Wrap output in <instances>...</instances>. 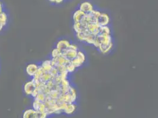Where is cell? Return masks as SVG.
Returning a JSON list of instances; mask_svg holds the SVG:
<instances>
[{"label":"cell","mask_w":158,"mask_h":118,"mask_svg":"<svg viewBox=\"0 0 158 118\" xmlns=\"http://www.w3.org/2000/svg\"><path fill=\"white\" fill-rule=\"evenodd\" d=\"M90 14H91L95 18H96V20H98V18L100 17L101 14V12L100 11L97 10V9H94L90 13Z\"/></svg>","instance_id":"22"},{"label":"cell","mask_w":158,"mask_h":118,"mask_svg":"<svg viewBox=\"0 0 158 118\" xmlns=\"http://www.w3.org/2000/svg\"><path fill=\"white\" fill-rule=\"evenodd\" d=\"M49 1L51 3H55V0H49Z\"/></svg>","instance_id":"26"},{"label":"cell","mask_w":158,"mask_h":118,"mask_svg":"<svg viewBox=\"0 0 158 118\" xmlns=\"http://www.w3.org/2000/svg\"><path fill=\"white\" fill-rule=\"evenodd\" d=\"M64 1V0H55V3L57 4H61Z\"/></svg>","instance_id":"25"},{"label":"cell","mask_w":158,"mask_h":118,"mask_svg":"<svg viewBox=\"0 0 158 118\" xmlns=\"http://www.w3.org/2000/svg\"><path fill=\"white\" fill-rule=\"evenodd\" d=\"M36 86L32 80H30L25 83L23 86V90L24 93L28 96H31L33 92L36 89Z\"/></svg>","instance_id":"2"},{"label":"cell","mask_w":158,"mask_h":118,"mask_svg":"<svg viewBox=\"0 0 158 118\" xmlns=\"http://www.w3.org/2000/svg\"><path fill=\"white\" fill-rule=\"evenodd\" d=\"M77 109V105L76 103H68L67 105L65 108L64 109L63 113L67 115H71L73 114Z\"/></svg>","instance_id":"11"},{"label":"cell","mask_w":158,"mask_h":118,"mask_svg":"<svg viewBox=\"0 0 158 118\" xmlns=\"http://www.w3.org/2000/svg\"><path fill=\"white\" fill-rule=\"evenodd\" d=\"M39 67V64L36 63H30L27 64L26 67V72L28 76L32 78L35 76L36 72L37 71Z\"/></svg>","instance_id":"3"},{"label":"cell","mask_w":158,"mask_h":118,"mask_svg":"<svg viewBox=\"0 0 158 118\" xmlns=\"http://www.w3.org/2000/svg\"><path fill=\"white\" fill-rule=\"evenodd\" d=\"M69 49H71V50H76V51H78L79 50V47L78 46L76 45V44H74V43H71L69 47Z\"/></svg>","instance_id":"23"},{"label":"cell","mask_w":158,"mask_h":118,"mask_svg":"<svg viewBox=\"0 0 158 118\" xmlns=\"http://www.w3.org/2000/svg\"><path fill=\"white\" fill-rule=\"evenodd\" d=\"M40 64V66L42 67L44 71L46 73H49L52 68L53 67L51 64V59H47L43 61Z\"/></svg>","instance_id":"8"},{"label":"cell","mask_w":158,"mask_h":118,"mask_svg":"<svg viewBox=\"0 0 158 118\" xmlns=\"http://www.w3.org/2000/svg\"><path fill=\"white\" fill-rule=\"evenodd\" d=\"M100 27V26L97 23H91L86 26V30L88 33L96 36L97 34H99Z\"/></svg>","instance_id":"7"},{"label":"cell","mask_w":158,"mask_h":118,"mask_svg":"<svg viewBox=\"0 0 158 118\" xmlns=\"http://www.w3.org/2000/svg\"><path fill=\"white\" fill-rule=\"evenodd\" d=\"M53 76L50 74V73H46L44 72L43 73V74L42 75V76L40 78V80L41 82H44V83H47L48 82L49 80H50L52 78Z\"/></svg>","instance_id":"17"},{"label":"cell","mask_w":158,"mask_h":118,"mask_svg":"<svg viewBox=\"0 0 158 118\" xmlns=\"http://www.w3.org/2000/svg\"><path fill=\"white\" fill-rule=\"evenodd\" d=\"M8 23V15L7 14L3 11L0 14V23H1L4 27L7 26Z\"/></svg>","instance_id":"15"},{"label":"cell","mask_w":158,"mask_h":118,"mask_svg":"<svg viewBox=\"0 0 158 118\" xmlns=\"http://www.w3.org/2000/svg\"><path fill=\"white\" fill-rule=\"evenodd\" d=\"M73 30L75 32V33H83V32L85 30L86 27H83L80 22V23H74L73 26Z\"/></svg>","instance_id":"13"},{"label":"cell","mask_w":158,"mask_h":118,"mask_svg":"<svg viewBox=\"0 0 158 118\" xmlns=\"http://www.w3.org/2000/svg\"><path fill=\"white\" fill-rule=\"evenodd\" d=\"M111 28L109 26H100L99 28V34H111Z\"/></svg>","instance_id":"14"},{"label":"cell","mask_w":158,"mask_h":118,"mask_svg":"<svg viewBox=\"0 0 158 118\" xmlns=\"http://www.w3.org/2000/svg\"><path fill=\"white\" fill-rule=\"evenodd\" d=\"M77 58H78L79 59H80L82 61H83L84 63L86 62V55L84 54V53L80 50H79L78 51H77V56H76Z\"/></svg>","instance_id":"21"},{"label":"cell","mask_w":158,"mask_h":118,"mask_svg":"<svg viewBox=\"0 0 158 118\" xmlns=\"http://www.w3.org/2000/svg\"><path fill=\"white\" fill-rule=\"evenodd\" d=\"M47 117L46 113L37 111L32 108L26 110L22 115V118H47Z\"/></svg>","instance_id":"1"},{"label":"cell","mask_w":158,"mask_h":118,"mask_svg":"<svg viewBox=\"0 0 158 118\" xmlns=\"http://www.w3.org/2000/svg\"><path fill=\"white\" fill-rule=\"evenodd\" d=\"M77 51L76 50H71V49H67L64 51L62 53V56H63L64 57H65L67 59L72 60L77 56Z\"/></svg>","instance_id":"9"},{"label":"cell","mask_w":158,"mask_h":118,"mask_svg":"<svg viewBox=\"0 0 158 118\" xmlns=\"http://www.w3.org/2000/svg\"><path fill=\"white\" fill-rule=\"evenodd\" d=\"M46 95L44 93H39L33 99H35L40 102L44 103L45 100H46Z\"/></svg>","instance_id":"20"},{"label":"cell","mask_w":158,"mask_h":118,"mask_svg":"<svg viewBox=\"0 0 158 118\" xmlns=\"http://www.w3.org/2000/svg\"><path fill=\"white\" fill-rule=\"evenodd\" d=\"M65 66V68H66L67 71L69 72V74H72V73H73L76 71V70L77 69L75 67V66H74L73 65V64L72 63L71 61H70L69 63H67Z\"/></svg>","instance_id":"19"},{"label":"cell","mask_w":158,"mask_h":118,"mask_svg":"<svg viewBox=\"0 0 158 118\" xmlns=\"http://www.w3.org/2000/svg\"><path fill=\"white\" fill-rule=\"evenodd\" d=\"M113 47V42H111V43L109 44L108 45H106L105 46H100L97 50L103 55H106L109 53Z\"/></svg>","instance_id":"12"},{"label":"cell","mask_w":158,"mask_h":118,"mask_svg":"<svg viewBox=\"0 0 158 118\" xmlns=\"http://www.w3.org/2000/svg\"><path fill=\"white\" fill-rule=\"evenodd\" d=\"M62 55V53L57 48L54 47L51 52V59L58 57Z\"/></svg>","instance_id":"18"},{"label":"cell","mask_w":158,"mask_h":118,"mask_svg":"<svg viewBox=\"0 0 158 118\" xmlns=\"http://www.w3.org/2000/svg\"><path fill=\"white\" fill-rule=\"evenodd\" d=\"M71 62L73 64V65L75 66V67L76 69H78V68L81 67L84 63L83 61H82L80 59H79L77 57H75L74 59H73V60H72Z\"/></svg>","instance_id":"16"},{"label":"cell","mask_w":158,"mask_h":118,"mask_svg":"<svg viewBox=\"0 0 158 118\" xmlns=\"http://www.w3.org/2000/svg\"><path fill=\"white\" fill-rule=\"evenodd\" d=\"M71 42L70 41L65 40V39H61L59 40L55 44V48L59 49L61 53L68 49Z\"/></svg>","instance_id":"4"},{"label":"cell","mask_w":158,"mask_h":118,"mask_svg":"<svg viewBox=\"0 0 158 118\" xmlns=\"http://www.w3.org/2000/svg\"><path fill=\"white\" fill-rule=\"evenodd\" d=\"M86 14L79 9L76 10L73 14V20L74 23H80Z\"/></svg>","instance_id":"10"},{"label":"cell","mask_w":158,"mask_h":118,"mask_svg":"<svg viewBox=\"0 0 158 118\" xmlns=\"http://www.w3.org/2000/svg\"><path fill=\"white\" fill-rule=\"evenodd\" d=\"M3 11H3V4L1 1H0V14H1Z\"/></svg>","instance_id":"24"},{"label":"cell","mask_w":158,"mask_h":118,"mask_svg":"<svg viewBox=\"0 0 158 118\" xmlns=\"http://www.w3.org/2000/svg\"><path fill=\"white\" fill-rule=\"evenodd\" d=\"M78 9L84 12L85 14H88L91 13L94 9V6L89 1H84L79 5Z\"/></svg>","instance_id":"6"},{"label":"cell","mask_w":158,"mask_h":118,"mask_svg":"<svg viewBox=\"0 0 158 118\" xmlns=\"http://www.w3.org/2000/svg\"><path fill=\"white\" fill-rule=\"evenodd\" d=\"M110 21V18L108 14L101 12V14L100 17L97 20V24H99L100 26H109Z\"/></svg>","instance_id":"5"}]
</instances>
